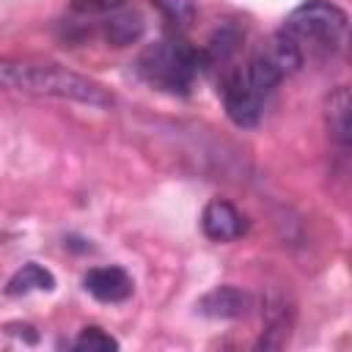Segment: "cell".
Masks as SVG:
<instances>
[{"instance_id": "cell-1", "label": "cell", "mask_w": 352, "mask_h": 352, "mask_svg": "<svg viewBox=\"0 0 352 352\" xmlns=\"http://www.w3.org/2000/svg\"><path fill=\"white\" fill-rule=\"evenodd\" d=\"M3 85L30 96H55L72 99L91 107H113V94L94 82L85 74H77L58 63H33V60H3L0 66Z\"/></svg>"}, {"instance_id": "cell-2", "label": "cell", "mask_w": 352, "mask_h": 352, "mask_svg": "<svg viewBox=\"0 0 352 352\" xmlns=\"http://www.w3.org/2000/svg\"><path fill=\"white\" fill-rule=\"evenodd\" d=\"M280 30L302 50V55L327 58L349 41V16L330 0H305L283 19Z\"/></svg>"}, {"instance_id": "cell-3", "label": "cell", "mask_w": 352, "mask_h": 352, "mask_svg": "<svg viewBox=\"0 0 352 352\" xmlns=\"http://www.w3.org/2000/svg\"><path fill=\"white\" fill-rule=\"evenodd\" d=\"M204 69V55L182 36H165L138 58V74L168 94H187Z\"/></svg>"}, {"instance_id": "cell-4", "label": "cell", "mask_w": 352, "mask_h": 352, "mask_svg": "<svg viewBox=\"0 0 352 352\" xmlns=\"http://www.w3.org/2000/svg\"><path fill=\"white\" fill-rule=\"evenodd\" d=\"M272 88H278V85L253 60L231 69L223 77V85H220L226 116L236 126H256L258 118H261L264 102L272 94Z\"/></svg>"}, {"instance_id": "cell-5", "label": "cell", "mask_w": 352, "mask_h": 352, "mask_svg": "<svg viewBox=\"0 0 352 352\" xmlns=\"http://www.w3.org/2000/svg\"><path fill=\"white\" fill-rule=\"evenodd\" d=\"M201 231L212 242H234L248 231L245 214L226 198H212L201 212Z\"/></svg>"}, {"instance_id": "cell-6", "label": "cell", "mask_w": 352, "mask_h": 352, "mask_svg": "<svg viewBox=\"0 0 352 352\" xmlns=\"http://www.w3.org/2000/svg\"><path fill=\"white\" fill-rule=\"evenodd\" d=\"M82 286L85 292L99 300V302H124L132 297L135 292V283H132V275L118 267V264H107V267H91L82 278Z\"/></svg>"}, {"instance_id": "cell-7", "label": "cell", "mask_w": 352, "mask_h": 352, "mask_svg": "<svg viewBox=\"0 0 352 352\" xmlns=\"http://www.w3.org/2000/svg\"><path fill=\"white\" fill-rule=\"evenodd\" d=\"M324 126L333 143L352 148V85H341L324 99Z\"/></svg>"}, {"instance_id": "cell-8", "label": "cell", "mask_w": 352, "mask_h": 352, "mask_svg": "<svg viewBox=\"0 0 352 352\" xmlns=\"http://www.w3.org/2000/svg\"><path fill=\"white\" fill-rule=\"evenodd\" d=\"M250 308V294L236 286H217L198 300V311L212 319H236Z\"/></svg>"}, {"instance_id": "cell-9", "label": "cell", "mask_w": 352, "mask_h": 352, "mask_svg": "<svg viewBox=\"0 0 352 352\" xmlns=\"http://www.w3.org/2000/svg\"><path fill=\"white\" fill-rule=\"evenodd\" d=\"M143 30H146V19L135 8H118L102 19V36L110 47H129L143 36Z\"/></svg>"}, {"instance_id": "cell-10", "label": "cell", "mask_w": 352, "mask_h": 352, "mask_svg": "<svg viewBox=\"0 0 352 352\" xmlns=\"http://www.w3.org/2000/svg\"><path fill=\"white\" fill-rule=\"evenodd\" d=\"M55 289V275L36 264V261H28L22 264L6 283V294L8 297H22V294H30V292H52Z\"/></svg>"}, {"instance_id": "cell-11", "label": "cell", "mask_w": 352, "mask_h": 352, "mask_svg": "<svg viewBox=\"0 0 352 352\" xmlns=\"http://www.w3.org/2000/svg\"><path fill=\"white\" fill-rule=\"evenodd\" d=\"M239 44H242V30H239L236 25H223V28H217V30L206 38V44L201 47L204 69L228 63L231 55L239 50Z\"/></svg>"}, {"instance_id": "cell-12", "label": "cell", "mask_w": 352, "mask_h": 352, "mask_svg": "<svg viewBox=\"0 0 352 352\" xmlns=\"http://www.w3.org/2000/svg\"><path fill=\"white\" fill-rule=\"evenodd\" d=\"M72 346L77 352H113V349H118V341L110 333H104L102 327L91 324V327L80 330V336L72 341Z\"/></svg>"}, {"instance_id": "cell-13", "label": "cell", "mask_w": 352, "mask_h": 352, "mask_svg": "<svg viewBox=\"0 0 352 352\" xmlns=\"http://www.w3.org/2000/svg\"><path fill=\"white\" fill-rule=\"evenodd\" d=\"M160 14L179 30V28H190L195 22V0H151Z\"/></svg>"}, {"instance_id": "cell-14", "label": "cell", "mask_w": 352, "mask_h": 352, "mask_svg": "<svg viewBox=\"0 0 352 352\" xmlns=\"http://www.w3.org/2000/svg\"><path fill=\"white\" fill-rule=\"evenodd\" d=\"M80 14H110L126 6V0H72Z\"/></svg>"}, {"instance_id": "cell-15", "label": "cell", "mask_w": 352, "mask_h": 352, "mask_svg": "<svg viewBox=\"0 0 352 352\" xmlns=\"http://www.w3.org/2000/svg\"><path fill=\"white\" fill-rule=\"evenodd\" d=\"M346 44H349V60H352V33H349V41Z\"/></svg>"}]
</instances>
